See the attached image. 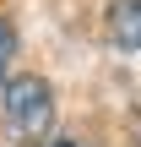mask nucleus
Returning a JSON list of instances; mask_svg holds the SVG:
<instances>
[{"label":"nucleus","mask_w":141,"mask_h":147,"mask_svg":"<svg viewBox=\"0 0 141 147\" xmlns=\"http://www.w3.org/2000/svg\"><path fill=\"white\" fill-rule=\"evenodd\" d=\"M54 131V93L43 76H16L5 82V136L16 147H49Z\"/></svg>","instance_id":"1"},{"label":"nucleus","mask_w":141,"mask_h":147,"mask_svg":"<svg viewBox=\"0 0 141 147\" xmlns=\"http://www.w3.org/2000/svg\"><path fill=\"white\" fill-rule=\"evenodd\" d=\"M109 33H114V44L141 49V0H114L109 5Z\"/></svg>","instance_id":"2"},{"label":"nucleus","mask_w":141,"mask_h":147,"mask_svg":"<svg viewBox=\"0 0 141 147\" xmlns=\"http://www.w3.org/2000/svg\"><path fill=\"white\" fill-rule=\"evenodd\" d=\"M11 55H16V33H11V22H0V82H5V65H11Z\"/></svg>","instance_id":"3"},{"label":"nucleus","mask_w":141,"mask_h":147,"mask_svg":"<svg viewBox=\"0 0 141 147\" xmlns=\"http://www.w3.org/2000/svg\"><path fill=\"white\" fill-rule=\"evenodd\" d=\"M54 147H98V142H87V136H65V142H54Z\"/></svg>","instance_id":"4"}]
</instances>
